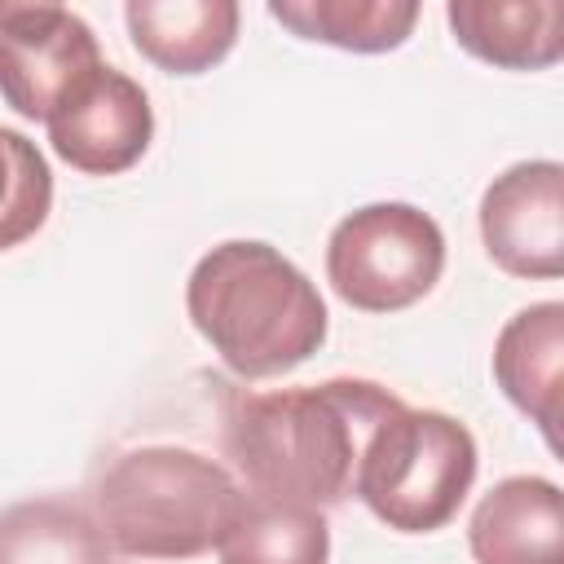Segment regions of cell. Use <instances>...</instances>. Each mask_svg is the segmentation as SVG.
Returning a JSON list of instances; mask_svg holds the SVG:
<instances>
[{
	"label": "cell",
	"mask_w": 564,
	"mask_h": 564,
	"mask_svg": "<svg viewBox=\"0 0 564 564\" xmlns=\"http://www.w3.org/2000/svg\"><path fill=\"white\" fill-rule=\"evenodd\" d=\"M401 405L375 379H326L278 392H247L229 405L225 449L247 494L304 507H335L352 494L370 432Z\"/></svg>",
	"instance_id": "cell-1"
},
{
	"label": "cell",
	"mask_w": 564,
	"mask_h": 564,
	"mask_svg": "<svg viewBox=\"0 0 564 564\" xmlns=\"http://www.w3.org/2000/svg\"><path fill=\"white\" fill-rule=\"evenodd\" d=\"M185 313L238 379H273L326 344L317 282L256 238L216 242L185 282Z\"/></svg>",
	"instance_id": "cell-2"
},
{
	"label": "cell",
	"mask_w": 564,
	"mask_h": 564,
	"mask_svg": "<svg viewBox=\"0 0 564 564\" xmlns=\"http://www.w3.org/2000/svg\"><path fill=\"white\" fill-rule=\"evenodd\" d=\"M238 507V480L185 445H137L119 454L93 489V520L106 542L132 560H194L216 551Z\"/></svg>",
	"instance_id": "cell-3"
},
{
	"label": "cell",
	"mask_w": 564,
	"mask_h": 564,
	"mask_svg": "<svg viewBox=\"0 0 564 564\" xmlns=\"http://www.w3.org/2000/svg\"><path fill=\"white\" fill-rule=\"evenodd\" d=\"M480 454L467 423L445 410L397 405L366 441L352 494L397 533L445 529L471 494Z\"/></svg>",
	"instance_id": "cell-4"
},
{
	"label": "cell",
	"mask_w": 564,
	"mask_h": 564,
	"mask_svg": "<svg viewBox=\"0 0 564 564\" xmlns=\"http://www.w3.org/2000/svg\"><path fill=\"white\" fill-rule=\"evenodd\" d=\"M445 273V234L414 203H366L326 242V282L357 313L419 304Z\"/></svg>",
	"instance_id": "cell-5"
},
{
	"label": "cell",
	"mask_w": 564,
	"mask_h": 564,
	"mask_svg": "<svg viewBox=\"0 0 564 564\" xmlns=\"http://www.w3.org/2000/svg\"><path fill=\"white\" fill-rule=\"evenodd\" d=\"M93 26L53 0H0V97L44 123L53 106L101 66Z\"/></svg>",
	"instance_id": "cell-6"
},
{
	"label": "cell",
	"mask_w": 564,
	"mask_h": 564,
	"mask_svg": "<svg viewBox=\"0 0 564 564\" xmlns=\"http://www.w3.org/2000/svg\"><path fill=\"white\" fill-rule=\"evenodd\" d=\"M48 145L62 163L84 176H119L150 150L154 110L145 88L101 62L88 79H79L44 119Z\"/></svg>",
	"instance_id": "cell-7"
},
{
	"label": "cell",
	"mask_w": 564,
	"mask_h": 564,
	"mask_svg": "<svg viewBox=\"0 0 564 564\" xmlns=\"http://www.w3.org/2000/svg\"><path fill=\"white\" fill-rule=\"evenodd\" d=\"M480 238L511 278L551 282L564 273V167L524 159L498 172L480 194Z\"/></svg>",
	"instance_id": "cell-8"
},
{
	"label": "cell",
	"mask_w": 564,
	"mask_h": 564,
	"mask_svg": "<svg viewBox=\"0 0 564 564\" xmlns=\"http://www.w3.org/2000/svg\"><path fill=\"white\" fill-rule=\"evenodd\" d=\"M476 564H564V498L546 476L498 480L467 520Z\"/></svg>",
	"instance_id": "cell-9"
},
{
	"label": "cell",
	"mask_w": 564,
	"mask_h": 564,
	"mask_svg": "<svg viewBox=\"0 0 564 564\" xmlns=\"http://www.w3.org/2000/svg\"><path fill=\"white\" fill-rule=\"evenodd\" d=\"M494 379L502 397L529 414L546 445H555L560 388H564V304L542 300L507 317L494 339Z\"/></svg>",
	"instance_id": "cell-10"
},
{
	"label": "cell",
	"mask_w": 564,
	"mask_h": 564,
	"mask_svg": "<svg viewBox=\"0 0 564 564\" xmlns=\"http://www.w3.org/2000/svg\"><path fill=\"white\" fill-rule=\"evenodd\" d=\"M454 40L502 70H546L564 57V4L560 0H449Z\"/></svg>",
	"instance_id": "cell-11"
},
{
	"label": "cell",
	"mask_w": 564,
	"mask_h": 564,
	"mask_svg": "<svg viewBox=\"0 0 564 564\" xmlns=\"http://www.w3.org/2000/svg\"><path fill=\"white\" fill-rule=\"evenodd\" d=\"M234 0H128L123 22L141 57L167 75H203L238 40Z\"/></svg>",
	"instance_id": "cell-12"
},
{
	"label": "cell",
	"mask_w": 564,
	"mask_h": 564,
	"mask_svg": "<svg viewBox=\"0 0 564 564\" xmlns=\"http://www.w3.org/2000/svg\"><path fill=\"white\" fill-rule=\"evenodd\" d=\"M220 564H326L330 529L317 507L242 494L234 524L216 546Z\"/></svg>",
	"instance_id": "cell-13"
},
{
	"label": "cell",
	"mask_w": 564,
	"mask_h": 564,
	"mask_svg": "<svg viewBox=\"0 0 564 564\" xmlns=\"http://www.w3.org/2000/svg\"><path fill=\"white\" fill-rule=\"evenodd\" d=\"M269 18L291 35L344 53L401 48L419 22L414 0H269Z\"/></svg>",
	"instance_id": "cell-14"
},
{
	"label": "cell",
	"mask_w": 564,
	"mask_h": 564,
	"mask_svg": "<svg viewBox=\"0 0 564 564\" xmlns=\"http://www.w3.org/2000/svg\"><path fill=\"white\" fill-rule=\"evenodd\" d=\"M0 564H110V542L79 502L26 498L0 511Z\"/></svg>",
	"instance_id": "cell-15"
},
{
	"label": "cell",
	"mask_w": 564,
	"mask_h": 564,
	"mask_svg": "<svg viewBox=\"0 0 564 564\" xmlns=\"http://www.w3.org/2000/svg\"><path fill=\"white\" fill-rule=\"evenodd\" d=\"M48 212H53L48 159L26 132L0 128V251H13L26 238H35Z\"/></svg>",
	"instance_id": "cell-16"
}]
</instances>
